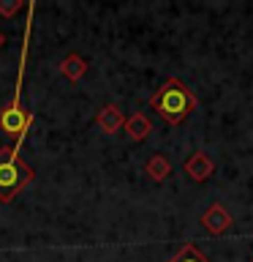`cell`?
I'll list each match as a JSON object with an SVG mask.
<instances>
[{"instance_id":"6da1fadb","label":"cell","mask_w":253,"mask_h":262,"mask_svg":"<svg viewBox=\"0 0 253 262\" xmlns=\"http://www.w3.org/2000/svg\"><path fill=\"white\" fill-rule=\"evenodd\" d=\"M33 11H36V3H28V19H24V41H22V57H19V74H16V85H14V96L11 104L0 110V131L8 137H14L19 145L24 142L28 131L33 126V115L22 110V82H24V60H28V41H30V28H33Z\"/></svg>"},{"instance_id":"7a4b0ae2","label":"cell","mask_w":253,"mask_h":262,"mask_svg":"<svg viewBox=\"0 0 253 262\" xmlns=\"http://www.w3.org/2000/svg\"><path fill=\"white\" fill-rule=\"evenodd\" d=\"M196 104H199V98L193 96V90L177 77L163 79L161 88L150 96V106L169 123V126H180V123L196 110Z\"/></svg>"},{"instance_id":"3957f363","label":"cell","mask_w":253,"mask_h":262,"mask_svg":"<svg viewBox=\"0 0 253 262\" xmlns=\"http://www.w3.org/2000/svg\"><path fill=\"white\" fill-rule=\"evenodd\" d=\"M33 178H36L33 167L19 159V145L0 147V202H14V196L24 186H30Z\"/></svg>"},{"instance_id":"277c9868","label":"cell","mask_w":253,"mask_h":262,"mask_svg":"<svg viewBox=\"0 0 253 262\" xmlns=\"http://www.w3.org/2000/svg\"><path fill=\"white\" fill-rule=\"evenodd\" d=\"M201 224H204V229H207L210 235H223V232L232 229L234 219H232V213H229L223 205H210V208L204 210V216H201Z\"/></svg>"},{"instance_id":"5b68a950","label":"cell","mask_w":253,"mask_h":262,"mask_svg":"<svg viewBox=\"0 0 253 262\" xmlns=\"http://www.w3.org/2000/svg\"><path fill=\"white\" fill-rule=\"evenodd\" d=\"M185 175L191 178V180H196V183H204V180H210V175H212V169H215V164H212V159L207 153H201V150H196L191 159L185 161Z\"/></svg>"},{"instance_id":"8992f818","label":"cell","mask_w":253,"mask_h":262,"mask_svg":"<svg viewBox=\"0 0 253 262\" xmlns=\"http://www.w3.org/2000/svg\"><path fill=\"white\" fill-rule=\"evenodd\" d=\"M122 128H125V134H128L131 142H142V139L150 137L153 123L147 120V115H142V112H134L131 118H125V123H122Z\"/></svg>"},{"instance_id":"52a82bcc","label":"cell","mask_w":253,"mask_h":262,"mask_svg":"<svg viewBox=\"0 0 253 262\" xmlns=\"http://www.w3.org/2000/svg\"><path fill=\"white\" fill-rule=\"evenodd\" d=\"M95 123L101 126L104 134H114V131H120V128H122L125 118H122V112H120V106H117V104H106L104 110L98 112Z\"/></svg>"},{"instance_id":"ba28073f","label":"cell","mask_w":253,"mask_h":262,"mask_svg":"<svg viewBox=\"0 0 253 262\" xmlns=\"http://www.w3.org/2000/svg\"><path fill=\"white\" fill-rule=\"evenodd\" d=\"M85 71H87V60L82 55L77 52H71V55H65L63 57V63H60V74L68 82H79L82 77H85Z\"/></svg>"},{"instance_id":"9c48e42d","label":"cell","mask_w":253,"mask_h":262,"mask_svg":"<svg viewBox=\"0 0 253 262\" xmlns=\"http://www.w3.org/2000/svg\"><path fill=\"white\" fill-rule=\"evenodd\" d=\"M144 172L150 175V180H155V183H161V180H166L169 178V172H171V164L166 156H161V153H155L150 161H147V167Z\"/></svg>"},{"instance_id":"30bf717a","label":"cell","mask_w":253,"mask_h":262,"mask_svg":"<svg viewBox=\"0 0 253 262\" xmlns=\"http://www.w3.org/2000/svg\"><path fill=\"white\" fill-rule=\"evenodd\" d=\"M169 262H210V259L204 257V254H201L199 249H196L193 243H185L183 249H180V251H177Z\"/></svg>"},{"instance_id":"8fae6325","label":"cell","mask_w":253,"mask_h":262,"mask_svg":"<svg viewBox=\"0 0 253 262\" xmlns=\"http://www.w3.org/2000/svg\"><path fill=\"white\" fill-rule=\"evenodd\" d=\"M22 6H24L22 0H0V14H3V16H8V19H11V16H14L16 11H19Z\"/></svg>"},{"instance_id":"7c38bea8","label":"cell","mask_w":253,"mask_h":262,"mask_svg":"<svg viewBox=\"0 0 253 262\" xmlns=\"http://www.w3.org/2000/svg\"><path fill=\"white\" fill-rule=\"evenodd\" d=\"M6 44V36H3V33H0V47H3Z\"/></svg>"},{"instance_id":"4fadbf2b","label":"cell","mask_w":253,"mask_h":262,"mask_svg":"<svg viewBox=\"0 0 253 262\" xmlns=\"http://www.w3.org/2000/svg\"><path fill=\"white\" fill-rule=\"evenodd\" d=\"M250 262H253V259H250Z\"/></svg>"}]
</instances>
